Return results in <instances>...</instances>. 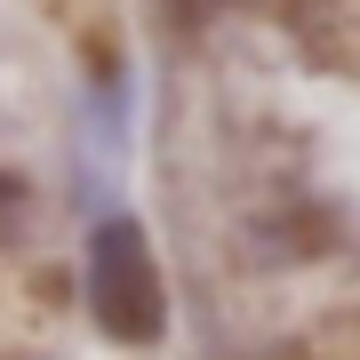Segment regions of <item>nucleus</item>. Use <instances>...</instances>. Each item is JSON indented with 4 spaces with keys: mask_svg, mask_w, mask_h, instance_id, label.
Masks as SVG:
<instances>
[{
    "mask_svg": "<svg viewBox=\"0 0 360 360\" xmlns=\"http://www.w3.org/2000/svg\"><path fill=\"white\" fill-rule=\"evenodd\" d=\"M89 312L112 345H160L168 328V288H160V264H153V240H144L136 217H104L89 232Z\"/></svg>",
    "mask_w": 360,
    "mask_h": 360,
    "instance_id": "f257e3e1",
    "label": "nucleus"
}]
</instances>
